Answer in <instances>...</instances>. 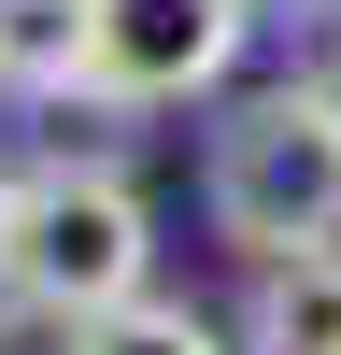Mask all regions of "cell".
<instances>
[{"label": "cell", "mask_w": 341, "mask_h": 355, "mask_svg": "<svg viewBox=\"0 0 341 355\" xmlns=\"http://www.w3.org/2000/svg\"><path fill=\"white\" fill-rule=\"evenodd\" d=\"M0 242H15V171H0Z\"/></svg>", "instance_id": "cell-8"}, {"label": "cell", "mask_w": 341, "mask_h": 355, "mask_svg": "<svg viewBox=\"0 0 341 355\" xmlns=\"http://www.w3.org/2000/svg\"><path fill=\"white\" fill-rule=\"evenodd\" d=\"M299 85H313V100H341V0H327V28H313V57H299Z\"/></svg>", "instance_id": "cell-7"}, {"label": "cell", "mask_w": 341, "mask_h": 355, "mask_svg": "<svg viewBox=\"0 0 341 355\" xmlns=\"http://www.w3.org/2000/svg\"><path fill=\"white\" fill-rule=\"evenodd\" d=\"M71 355H242V341L199 299H128V313H100V327H71Z\"/></svg>", "instance_id": "cell-6"}, {"label": "cell", "mask_w": 341, "mask_h": 355, "mask_svg": "<svg viewBox=\"0 0 341 355\" xmlns=\"http://www.w3.org/2000/svg\"><path fill=\"white\" fill-rule=\"evenodd\" d=\"M199 214H213V242H242V256L341 242V100H313L299 71L256 85V100H227L213 142H199Z\"/></svg>", "instance_id": "cell-2"}, {"label": "cell", "mask_w": 341, "mask_h": 355, "mask_svg": "<svg viewBox=\"0 0 341 355\" xmlns=\"http://www.w3.org/2000/svg\"><path fill=\"white\" fill-rule=\"evenodd\" d=\"M0 100H85V0H0Z\"/></svg>", "instance_id": "cell-5"}, {"label": "cell", "mask_w": 341, "mask_h": 355, "mask_svg": "<svg viewBox=\"0 0 341 355\" xmlns=\"http://www.w3.org/2000/svg\"><path fill=\"white\" fill-rule=\"evenodd\" d=\"M242 355H341V242L313 256H256L242 284V327H227Z\"/></svg>", "instance_id": "cell-4"}, {"label": "cell", "mask_w": 341, "mask_h": 355, "mask_svg": "<svg viewBox=\"0 0 341 355\" xmlns=\"http://www.w3.org/2000/svg\"><path fill=\"white\" fill-rule=\"evenodd\" d=\"M256 43V0H85V114L213 100Z\"/></svg>", "instance_id": "cell-3"}, {"label": "cell", "mask_w": 341, "mask_h": 355, "mask_svg": "<svg viewBox=\"0 0 341 355\" xmlns=\"http://www.w3.org/2000/svg\"><path fill=\"white\" fill-rule=\"evenodd\" d=\"M256 15H327V0H256Z\"/></svg>", "instance_id": "cell-9"}, {"label": "cell", "mask_w": 341, "mask_h": 355, "mask_svg": "<svg viewBox=\"0 0 341 355\" xmlns=\"http://www.w3.org/2000/svg\"><path fill=\"white\" fill-rule=\"evenodd\" d=\"M0 299L28 327H100V313L157 299V199L114 157H43L15 171V242H0Z\"/></svg>", "instance_id": "cell-1"}]
</instances>
